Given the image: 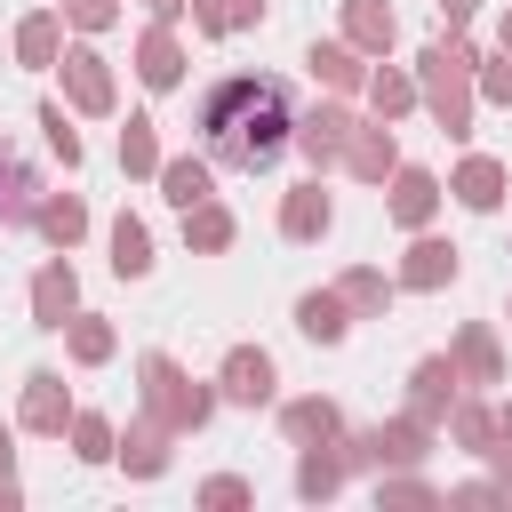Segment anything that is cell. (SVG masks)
Returning a JSON list of instances; mask_svg holds the SVG:
<instances>
[{"mask_svg":"<svg viewBox=\"0 0 512 512\" xmlns=\"http://www.w3.org/2000/svg\"><path fill=\"white\" fill-rule=\"evenodd\" d=\"M496 432H504V440H512V400H504V408H496Z\"/></svg>","mask_w":512,"mask_h":512,"instance_id":"f6af8a7d","label":"cell"},{"mask_svg":"<svg viewBox=\"0 0 512 512\" xmlns=\"http://www.w3.org/2000/svg\"><path fill=\"white\" fill-rule=\"evenodd\" d=\"M112 344H120V336H112V320H96V312H72V320H64V352H72L80 368H104V360H112Z\"/></svg>","mask_w":512,"mask_h":512,"instance_id":"1f68e13d","label":"cell"},{"mask_svg":"<svg viewBox=\"0 0 512 512\" xmlns=\"http://www.w3.org/2000/svg\"><path fill=\"white\" fill-rule=\"evenodd\" d=\"M448 192H456L472 216H496V208H504V192H512V176H504V160H496V152H464V160H456V176H448Z\"/></svg>","mask_w":512,"mask_h":512,"instance_id":"9c48e42d","label":"cell"},{"mask_svg":"<svg viewBox=\"0 0 512 512\" xmlns=\"http://www.w3.org/2000/svg\"><path fill=\"white\" fill-rule=\"evenodd\" d=\"M200 504H208V512H240V504H248V480H240V472H216V480H200Z\"/></svg>","mask_w":512,"mask_h":512,"instance_id":"f35d334b","label":"cell"},{"mask_svg":"<svg viewBox=\"0 0 512 512\" xmlns=\"http://www.w3.org/2000/svg\"><path fill=\"white\" fill-rule=\"evenodd\" d=\"M344 168H352L360 184H384V176L400 168V144H392V120H376V128H352V144H344Z\"/></svg>","mask_w":512,"mask_h":512,"instance_id":"e0dca14e","label":"cell"},{"mask_svg":"<svg viewBox=\"0 0 512 512\" xmlns=\"http://www.w3.org/2000/svg\"><path fill=\"white\" fill-rule=\"evenodd\" d=\"M472 72H480V48L464 32H448L416 56V96L440 120V136H472Z\"/></svg>","mask_w":512,"mask_h":512,"instance_id":"7a4b0ae2","label":"cell"},{"mask_svg":"<svg viewBox=\"0 0 512 512\" xmlns=\"http://www.w3.org/2000/svg\"><path fill=\"white\" fill-rule=\"evenodd\" d=\"M160 200L168 208H200V200H216V160L200 152H176V160H160Z\"/></svg>","mask_w":512,"mask_h":512,"instance_id":"5bb4252c","label":"cell"},{"mask_svg":"<svg viewBox=\"0 0 512 512\" xmlns=\"http://www.w3.org/2000/svg\"><path fill=\"white\" fill-rule=\"evenodd\" d=\"M56 56H64V8H32V16L16 24V64L48 72Z\"/></svg>","mask_w":512,"mask_h":512,"instance_id":"603a6c76","label":"cell"},{"mask_svg":"<svg viewBox=\"0 0 512 512\" xmlns=\"http://www.w3.org/2000/svg\"><path fill=\"white\" fill-rule=\"evenodd\" d=\"M120 168H128V176H160V120H152V112H128V128H120Z\"/></svg>","mask_w":512,"mask_h":512,"instance_id":"f546056e","label":"cell"},{"mask_svg":"<svg viewBox=\"0 0 512 512\" xmlns=\"http://www.w3.org/2000/svg\"><path fill=\"white\" fill-rule=\"evenodd\" d=\"M32 224L48 232V248H72V240L88 232V208H80V192H40V208H32Z\"/></svg>","mask_w":512,"mask_h":512,"instance_id":"83f0119b","label":"cell"},{"mask_svg":"<svg viewBox=\"0 0 512 512\" xmlns=\"http://www.w3.org/2000/svg\"><path fill=\"white\" fill-rule=\"evenodd\" d=\"M408 104H416V72H392V64H384V72L368 80V112H376V120H400Z\"/></svg>","mask_w":512,"mask_h":512,"instance_id":"e575fe53","label":"cell"},{"mask_svg":"<svg viewBox=\"0 0 512 512\" xmlns=\"http://www.w3.org/2000/svg\"><path fill=\"white\" fill-rule=\"evenodd\" d=\"M448 424H456V440H464L472 456H496V440H504V432H496V416H488L480 400H456V408H448Z\"/></svg>","mask_w":512,"mask_h":512,"instance_id":"d590c367","label":"cell"},{"mask_svg":"<svg viewBox=\"0 0 512 512\" xmlns=\"http://www.w3.org/2000/svg\"><path fill=\"white\" fill-rule=\"evenodd\" d=\"M40 128H48V152H56L64 168H80V128L64 120V104H40Z\"/></svg>","mask_w":512,"mask_h":512,"instance_id":"8d00e7d4","label":"cell"},{"mask_svg":"<svg viewBox=\"0 0 512 512\" xmlns=\"http://www.w3.org/2000/svg\"><path fill=\"white\" fill-rule=\"evenodd\" d=\"M296 328H304L312 344H344V336H352V304H344L336 288H304V296H296Z\"/></svg>","mask_w":512,"mask_h":512,"instance_id":"d6986e66","label":"cell"},{"mask_svg":"<svg viewBox=\"0 0 512 512\" xmlns=\"http://www.w3.org/2000/svg\"><path fill=\"white\" fill-rule=\"evenodd\" d=\"M8 464H16V448H8V424H0V480H8Z\"/></svg>","mask_w":512,"mask_h":512,"instance_id":"ee69618b","label":"cell"},{"mask_svg":"<svg viewBox=\"0 0 512 512\" xmlns=\"http://www.w3.org/2000/svg\"><path fill=\"white\" fill-rule=\"evenodd\" d=\"M112 272H120V280H144V272H152V232H144L128 208L112 216Z\"/></svg>","mask_w":512,"mask_h":512,"instance_id":"4dcf8cb0","label":"cell"},{"mask_svg":"<svg viewBox=\"0 0 512 512\" xmlns=\"http://www.w3.org/2000/svg\"><path fill=\"white\" fill-rule=\"evenodd\" d=\"M32 208H40V176H32V168H24V152L0 136V232L32 224Z\"/></svg>","mask_w":512,"mask_h":512,"instance_id":"4fadbf2b","label":"cell"},{"mask_svg":"<svg viewBox=\"0 0 512 512\" xmlns=\"http://www.w3.org/2000/svg\"><path fill=\"white\" fill-rule=\"evenodd\" d=\"M344 472H352L344 440H312V448H304V464H296V496H304V504H320V496H336V488H344Z\"/></svg>","mask_w":512,"mask_h":512,"instance_id":"44dd1931","label":"cell"},{"mask_svg":"<svg viewBox=\"0 0 512 512\" xmlns=\"http://www.w3.org/2000/svg\"><path fill=\"white\" fill-rule=\"evenodd\" d=\"M328 224H336V200L320 192V176L280 200V232H288V240H328Z\"/></svg>","mask_w":512,"mask_h":512,"instance_id":"ac0fdd59","label":"cell"},{"mask_svg":"<svg viewBox=\"0 0 512 512\" xmlns=\"http://www.w3.org/2000/svg\"><path fill=\"white\" fill-rule=\"evenodd\" d=\"M72 456H80V464H104V456H120V432H112V416H96V408H72Z\"/></svg>","mask_w":512,"mask_h":512,"instance_id":"836d02e7","label":"cell"},{"mask_svg":"<svg viewBox=\"0 0 512 512\" xmlns=\"http://www.w3.org/2000/svg\"><path fill=\"white\" fill-rule=\"evenodd\" d=\"M472 88H480L488 104H504V112H512V48H504V56H488V64L472 72Z\"/></svg>","mask_w":512,"mask_h":512,"instance_id":"74e56055","label":"cell"},{"mask_svg":"<svg viewBox=\"0 0 512 512\" xmlns=\"http://www.w3.org/2000/svg\"><path fill=\"white\" fill-rule=\"evenodd\" d=\"M232 232H240V224H232V208H216V200L184 208V248H192V256H224V248H232Z\"/></svg>","mask_w":512,"mask_h":512,"instance_id":"f1b7e54d","label":"cell"},{"mask_svg":"<svg viewBox=\"0 0 512 512\" xmlns=\"http://www.w3.org/2000/svg\"><path fill=\"white\" fill-rule=\"evenodd\" d=\"M392 288H400V280H384L376 264H352V272L336 280V296L352 304V320H384V312H392Z\"/></svg>","mask_w":512,"mask_h":512,"instance_id":"4316f807","label":"cell"},{"mask_svg":"<svg viewBox=\"0 0 512 512\" xmlns=\"http://www.w3.org/2000/svg\"><path fill=\"white\" fill-rule=\"evenodd\" d=\"M144 8H152V24H176V16L192 8V0H144Z\"/></svg>","mask_w":512,"mask_h":512,"instance_id":"7bdbcfd3","label":"cell"},{"mask_svg":"<svg viewBox=\"0 0 512 512\" xmlns=\"http://www.w3.org/2000/svg\"><path fill=\"white\" fill-rule=\"evenodd\" d=\"M280 432H288L296 448H312V440H344V416H336V400L312 392V400H288V408H280Z\"/></svg>","mask_w":512,"mask_h":512,"instance_id":"484cf974","label":"cell"},{"mask_svg":"<svg viewBox=\"0 0 512 512\" xmlns=\"http://www.w3.org/2000/svg\"><path fill=\"white\" fill-rule=\"evenodd\" d=\"M456 400H464V368H456V352H424V360L408 368V408H416L424 424H440Z\"/></svg>","mask_w":512,"mask_h":512,"instance_id":"8992f818","label":"cell"},{"mask_svg":"<svg viewBox=\"0 0 512 512\" xmlns=\"http://www.w3.org/2000/svg\"><path fill=\"white\" fill-rule=\"evenodd\" d=\"M112 16H120L112 0H64V24H72V32H104Z\"/></svg>","mask_w":512,"mask_h":512,"instance_id":"ab89813d","label":"cell"},{"mask_svg":"<svg viewBox=\"0 0 512 512\" xmlns=\"http://www.w3.org/2000/svg\"><path fill=\"white\" fill-rule=\"evenodd\" d=\"M272 392H280L272 352H264V344H232V352H224V368H216V400H232V408H264Z\"/></svg>","mask_w":512,"mask_h":512,"instance_id":"5b68a950","label":"cell"},{"mask_svg":"<svg viewBox=\"0 0 512 512\" xmlns=\"http://www.w3.org/2000/svg\"><path fill=\"white\" fill-rule=\"evenodd\" d=\"M424 448H432V424L408 408V416H392V424H376V432H360V440H344V456H352V472H384V464H424Z\"/></svg>","mask_w":512,"mask_h":512,"instance_id":"277c9868","label":"cell"},{"mask_svg":"<svg viewBox=\"0 0 512 512\" xmlns=\"http://www.w3.org/2000/svg\"><path fill=\"white\" fill-rule=\"evenodd\" d=\"M344 40H352L360 56H384V48L400 40V16H392V0H344Z\"/></svg>","mask_w":512,"mask_h":512,"instance_id":"7402d4cb","label":"cell"},{"mask_svg":"<svg viewBox=\"0 0 512 512\" xmlns=\"http://www.w3.org/2000/svg\"><path fill=\"white\" fill-rule=\"evenodd\" d=\"M192 24H200V32H216V40H232V32L264 24V0H192Z\"/></svg>","mask_w":512,"mask_h":512,"instance_id":"d6a6232c","label":"cell"},{"mask_svg":"<svg viewBox=\"0 0 512 512\" xmlns=\"http://www.w3.org/2000/svg\"><path fill=\"white\" fill-rule=\"evenodd\" d=\"M384 208H392V224H400V232H432V208H440V176L400 160V168H392V200H384Z\"/></svg>","mask_w":512,"mask_h":512,"instance_id":"8fae6325","label":"cell"},{"mask_svg":"<svg viewBox=\"0 0 512 512\" xmlns=\"http://www.w3.org/2000/svg\"><path fill=\"white\" fill-rule=\"evenodd\" d=\"M496 40H504V48H512V8H504V24H496Z\"/></svg>","mask_w":512,"mask_h":512,"instance_id":"bcb514c9","label":"cell"},{"mask_svg":"<svg viewBox=\"0 0 512 512\" xmlns=\"http://www.w3.org/2000/svg\"><path fill=\"white\" fill-rule=\"evenodd\" d=\"M288 144H296V96L280 72H232L200 96V152L216 168L264 176Z\"/></svg>","mask_w":512,"mask_h":512,"instance_id":"6da1fadb","label":"cell"},{"mask_svg":"<svg viewBox=\"0 0 512 512\" xmlns=\"http://www.w3.org/2000/svg\"><path fill=\"white\" fill-rule=\"evenodd\" d=\"M168 440H176V432H168V424L144 408V416L128 424V440H120V464H128L136 480H160V472H168Z\"/></svg>","mask_w":512,"mask_h":512,"instance_id":"ffe728a7","label":"cell"},{"mask_svg":"<svg viewBox=\"0 0 512 512\" xmlns=\"http://www.w3.org/2000/svg\"><path fill=\"white\" fill-rule=\"evenodd\" d=\"M432 8H440V24H448V32H464V24L480 16V0H432Z\"/></svg>","mask_w":512,"mask_h":512,"instance_id":"b9f144b4","label":"cell"},{"mask_svg":"<svg viewBox=\"0 0 512 512\" xmlns=\"http://www.w3.org/2000/svg\"><path fill=\"white\" fill-rule=\"evenodd\" d=\"M72 312H80V272H72V264H64V248H56V256L32 272V328H56V336H64V320H72Z\"/></svg>","mask_w":512,"mask_h":512,"instance_id":"52a82bcc","label":"cell"},{"mask_svg":"<svg viewBox=\"0 0 512 512\" xmlns=\"http://www.w3.org/2000/svg\"><path fill=\"white\" fill-rule=\"evenodd\" d=\"M136 80H144V88H176V80H184V40H176L168 24H152V32L136 40Z\"/></svg>","mask_w":512,"mask_h":512,"instance_id":"cb8c5ba5","label":"cell"},{"mask_svg":"<svg viewBox=\"0 0 512 512\" xmlns=\"http://www.w3.org/2000/svg\"><path fill=\"white\" fill-rule=\"evenodd\" d=\"M456 368H464V384H504V344H496V328H456Z\"/></svg>","mask_w":512,"mask_h":512,"instance_id":"d4e9b609","label":"cell"},{"mask_svg":"<svg viewBox=\"0 0 512 512\" xmlns=\"http://www.w3.org/2000/svg\"><path fill=\"white\" fill-rule=\"evenodd\" d=\"M24 432H72V400H64V376L56 368H32L24 376Z\"/></svg>","mask_w":512,"mask_h":512,"instance_id":"9a60e30c","label":"cell"},{"mask_svg":"<svg viewBox=\"0 0 512 512\" xmlns=\"http://www.w3.org/2000/svg\"><path fill=\"white\" fill-rule=\"evenodd\" d=\"M376 496H384V504H432V488H424V480H384Z\"/></svg>","mask_w":512,"mask_h":512,"instance_id":"60d3db41","label":"cell"},{"mask_svg":"<svg viewBox=\"0 0 512 512\" xmlns=\"http://www.w3.org/2000/svg\"><path fill=\"white\" fill-rule=\"evenodd\" d=\"M56 72H64L72 112H112V64H104L96 48H64V56H56Z\"/></svg>","mask_w":512,"mask_h":512,"instance_id":"30bf717a","label":"cell"},{"mask_svg":"<svg viewBox=\"0 0 512 512\" xmlns=\"http://www.w3.org/2000/svg\"><path fill=\"white\" fill-rule=\"evenodd\" d=\"M456 272H464V248L440 240V232H416L408 256H400V288H448Z\"/></svg>","mask_w":512,"mask_h":512,"instance_id":"7c38bea8","label":"cell"},{"mask_svg":"<svg viewBox=\"0 0 512 512\" xmlns=\"http://www.w3.org/2000/svg\"><path fill=\"white\" fill-rule=\"evenodd\" d=\"M352 128H360V120H352V104L336 96V104H320L312 120H296V152H304L312 168H336L344 144H352Z\"/></svg>","mask_w":512,"mask_h":512,"instance_id":"ba28073f","label":"cell"},{"mask_svg":"<svg viewBox=\"0 0 512 512\" xmlns=\"http://www.w3.org/2000/svg\"><path fill=\"white\" fill-rule=\"evenodd\" d=\"M304 64H312V80H320V88H336V96H360V88H368V72H360V48H352V40H312V48H304Z\"/></svg>","mask_w":512,"mask_h":512,"instance_id":"2e32d148","label":"cell"},{"mask_svg":"<svg viewBox=\"0 0 512 512\" xmlns=\"http://www.w3.org/2000/svg\"><path fill=\"white\" fill-rule=\"evenodd\" d=\"M136 376H144V408H152L168 432H200V424L216 416V384H192L168 352H144Z\"/></svg>","mask_w":512,"mask_h":512,"instance_id":"3957f363","label":"cell"}]
</instances>
